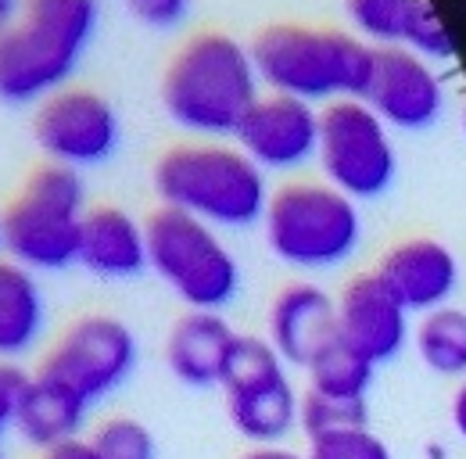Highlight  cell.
<instances>
[{
	"label": "cell",
	"instance_id": "12",
	"mask_svg": "<svg viewBox=\"0 0 466 459\" xmlns=\"http://www.w3.org/2000/svg\"><path fill=\"white\" fill-rule=\"evenodd\" d=\"M233 140L262 172H294L319 155V112L288 94H262Z\"/></svg>",
	"mask_w": 466,
	"mask_h": 459
},
{
	"label": "cell",
	"instance_id": "17",
	"mask_svg": "<svg viewBox=\"0 0 466 459\" xmlns=\"http://www.w3.org/2000/svg\"><path fill=\"white\" fill-rule=\"evenodd\" d=\"M79 266L97 277L126 280L147 266V227L137 223L118 205H94L83 216L79 230Z\"/></svg>",
	"mask_w": 466,
	"mask_h": 459
},
{
	"label": "cell",
	"instance_id": "19",
	"mask_svg": "<svg viewBox=\"0 0 466 459\" xmlns=\"http://www.w3.org/2000/svg\"><path fill=\"white\" fill-rule=\"evenodd\" d=\"M47 327V301L33 270L0 259V362L29 355Z\"/></svg>",
	"mask_w": 466,
	"mask_h": 459
},
{
	"label": "cell",
	"instance_id": "6",
	"mask_svg": "<svg viewBox=\"0 0 466 459\" xmlns=\"http://www.w3.org/2000/svg\"><path fill=\"white\" fill-rule=\"evenodd\" d=\"M86 216L83 172L44 162L0 212L4 255L33 273H55L79 262V230Z\"/></svg>",
	"mask_w": 466,
	"mask_h": 459
},
{
	"label": "cell",
	"instance_id": "11",
	"mask_svg": "<svg viewBox=\"0 0 466 459\" xmlns=\"http://www.w3.org/2000/svg\"><path fill=\"white\" fill-rule=\"evenodd\" d=\"M33 133L47 162L83 172L116 155L122 126L116 105L105 94L90 87H61L58 94L36 105Z\"/></svg>",
	"mask_w": 466,
	"mask_h": 459
},
{
	"label": "cell",
	"instance_id": "4",
	"mask_svg": "<svg viewBox=\"0 0 466 459\" xmlns=\"http://www.w3.org/2000/svg\"><path fill=\"white\" fill-rule=\"evenodd\" d=\"M97 29V0H22L0 33V101L40 105L76 72Z\"/></svg>",
	"mask_w": 466,
	"mask_h": 459
},
{
	"label": "cell",
	"instance_id": "16",
	"mask_svg": "<svg viewBox=\"0 0 466 459\" xmlns=\"http://www.w3.org/2000/svg\"><path fill=\"white\" fill-rule=\"evenodd\" d=\"M266 338L280 352L288 366H309L327 344L341 334L338 327V298H330L319 284L294 280L269 305Z\"/></svg>",
	"mask_w": 466,
	"mask_h": 459
},
{
	"label": "cell",
	"instance_id": "32",
	"mask_svg": "<svg viewBox=\"0 0 466 459\" xmlns=\"http://www.w3.org/2000/svg\"><path fill=\"white\" fill-rule=\"evenodd\" d=\"M240 459H305L294 449H284V445H255L251 453H244Z\"/></svg>",
	"mask_w": 466,
	"mask_h": 459
},
{
	"label": "cell",
	"instance_id": "35",
	"mask_svg": "<svg viewBox=\"0 0 466 459\" xmlns=\"http://www.w3.org/2000/svg\"><path fill=\"white\" fill-rule=\"evenodd\" d=\"M0 459H7V456H4V453H0Z\"/></svg>",
	"mask_w": 466,
	"mask_h": 459
},
{
	"label": "cell",
	"instance_id": "9",
	"mask_svg": "<svg viewBox=\"0 0 466 459\" xmlns=\"http://www.w3.org/2000/svg\"><path fill=\"white\" fill-rule=\"evenodd\" d=\"M323 179L351 201H373L395 183L399 158L388 122L362 97L334 101L319 112V155Z\"/></svg>",
	"mask_w": 466,
	"mask_h": 459
},
{
	"label": "cell",
	"instance_id": "10",
	"mask_svg": "<svg viewBox=\"0 0 466 459\" xmlns=\"http://www.w3.org/2000/svg\"><path fill=\"white\" fill-rule=\"evenodd\" d=\"M137 366V338L133 331L105 312H90L72 320L61 338L36 366V377L72 392L76 399L94 405L129 381Z\"/></svg>",
	"mask_w": 466,
	"mask_h": 459
},
{
	"label": "cell",
	"instance_id": "8",
	"mask_svg": "<svg viewBox=\"0 0 466 459\" xmlns=\"http://www.w3.org/2000/svg\"><path fill=\"white\" fill-rule=\"evenodd\" d=\"M219 388L227 392V413L240 438L255 445H280L298 427L301 395L294 392L288 362L269 338L237 334Z\"/></svg>",
	"mask_w": 466,
	"mask_h": 459
},
{
	"label": "cell",
	"instance_id": "30",
	"mask_svg": "<svg viewBox=\"0 0 466 459\" xmlns=\"http://www.w3.org/2000/svg\"><path fill=\"white\" fill-rule=\"evenodd\" d=\"M36 459H97V456H94V449H90L86 438H76V442H65V445H58V449L40 453Z\"/></svg>",
	"mask_w": 466,
	"mask_h": 459
},
{
	"label": "cell",
	"instance_id": "29",
	"mask_svg": "<svg viewBox=\"0 0 466 459\" xmlns=\"http://www.w3.org/2000/svg\"><path fill=\"white\" fill-rule=\"evenodd\" d=\"M126 7L147 29H176L187 18L190 0H126Z\"/></svg>",
	"mask_w": 466,
	"mask_h": 459
},
{
	"label": "cell",
	"instance_id": "33",
	"mask_svg": "<svg viewBox=\"0 0 466 459\" xmlns=\"http://www.w3.org/2000/svg\"><path fill=\"white\" fill-rule=\"evenodd\" d=\"M22 15V0H0V33Z\"/></svg>",
	"mask_w": 466,
	"mask_h": 459
},
{
	"label": "cell",
	"instance_id": "28",
	"mask_svg": "<svg viewBox=\"0 0 466 459\" xmlns=\"http://www.w3.org/2000/svg\"><path fill=\"white\" fill-rule=\"evenodd\" d=\"M29 381H33V373H25L18 362H0V434L7 427H15Z\"/></svg>",
	"mask_w": 466,
	"mask_h": 459
},
{
	"label": "cell",
	"instance_id": "13",
	"mask_svg": "<svg viewBox=\"0 0 466 459\" xmlns=\"http://www.w3.org/2000/svg\"><path fill=\"white\" fill-rule=\"evenodd\" d=\"M362 101L395 129H427L445 112V87L427 57L409 47H373Z\"/></svg>",
	"mask_w": 466,
	"mask_h": 459
},
{
	"label": "cell",
	"instance_id": "15",
	"mask_svg": "<svg viewBox=\"0 0 466 459\" xmlns=\"http://www.w3.org/2000/svg\"><path fill=\"white\" fill-rule=\"evenodd\" d=\"M373 273L406 305V312L420 316L445 309L460 287V262L452 248L434 237H409L388 248Z\"/></svg>",
	"mask_w": 466,
	"mask_h": 459
},
{
	"label": "cell",
	"instance_id": "1",
	"mask_svg": "<svg viewBox=\"0 0 466 459\" xmlns=\"http://www.w3.org/2000/svg\"><path fill=\"white\" fill-rule=\"evenodd\" d=\"M258 97L262 79L251 47L216 29L194 33L162 76V105L169 118L208 140L233 137Z\"/></svg>",
	"mask_w": 466,
	"mask_h": 459
},
{
	"label": "cell",
	"instance_id": "3",
	"mask_svg": "<svg viewBox=\"0 0 466 459\" xmlns=\"http://www.w3.org/2000/svg\"><path fill=\"white\" fill-rule=\"evenodd\" d=\"M151 179L162 209L187 212L216 230L255 227L269 205L266 172L230 144H176L155 162Z\"/></svg>",
	"mask_w": 466,
	"mask_h": 459
},
{
	"label": "cell",
	"instance_id": "25",
	"mask_svg": "<svg viewBox=\"0 0 466 459\" xmlns=\"http://www.w3.org/2000/svg\"><path fill=\"white\" fill-rule=\"evenodd\" d=\"M97 459H155V434L137 416H108L86 438Z\"/></svg>",
	"mask_w": 466,
	"mask_h": 459
},
{
	"label": "cell",
	"instance_id": "27",
	"mask_svg": "<svg viewBox=\"0 0 466 459\" xmlns=\"http://www.w3.org/2000/svg\"><path fill=\"white\" fill-rule=\"evenodd\" d=\"M305 459H395V456L384 445V438H377L370 427H355V431H338V434L312 438Z\"/></svg>",
	"mask_w": 466,
	"mask_h": 459
},
{
	"label": "cell",
	"instance_id": "26",
	"mask_svg": "<svg viewBox=\"0 0 466 459\" xmlns=\"http://www.w3.org/2000/svg\"><path fill=\"white\" fill-rule=\"evenodd\" d=\"M406 47L416 51L420 57H427V61H449L456 55V36H452L449 22L438 15L434 0H420V7L412 15V26H409Z\"/></svg>",
	"mask_w": 466,
	"mask_h": 459
},
{
	"label": "cell",
	"instance_id": "2",
	"mask_svg": "<svg viewBox=\"0 0 466 459\" xmlns=\"http://www.w3.org/2000/svg\"><path fill=\"white\" fill-rule=\"evenodd\" d=\"M251 57L269 94H288L309 105L362 97L373 72V47L345 29L280 22L251 40Z\"/></svg>",
	"mask_w": 466,
	"mask_h": 459
},
{
	"label": "cell",
	"instance_id": "22",
	"mask_svg": "<svg viewBox=\"0 0 466 459\" xmlns=\"http://www.w3.org/2000/svg\"><path fill=\"white\" fill-rule=\"evenodd\" d=\"M373 370L377 366L359 348H351L341 334L305 366L309 388H316L323 395H338V399H366V392L373 384Z\"/></svg>",
	"mask_w": 466,
	"mask_h": 459
},
{
	"label": "cell",
	"instance_id": "34",
	"mask_svg": "<svg viewBox=\"0 0 466 459\" xmlns=\"http://www.w3.org/2000/svg\"><path fill=\"white\" fill-rule=\"evenodd\" d=\"M0 259H4V219H0Z\"/></svg>",
	"mask_w": 466,
	"mask_h": 459
},
{
	"label": "cell",
	"instance_id": "5",
	"mask_svg": "<svg viewBox=\"0 0 466 459\" xmlns=\"http://www.w3.org/2000/svg\"><path fill=\"white\" fill-rule=\"evenodd\" d=\"M262 233L269 251L294 270H334L362 240L359 205L327 179H291L269 194Z\"/></svg>",
	"mask_w": 466,
	"mask_h": 459
},
{
	"label": "cell",
	"instance_id": "21",
	"mask_svg": "<svg viewBox=\"0 0 466 459\" xmlns=\"http://www.w3.org/2000/svg\"><path fill=\"white\" fill-rule=\"evenodd\" d=\"M416 355L438 377H463L466 381V312L463 309H434L416 323Z\"/></svg>",
	"mask_w": 466,
	"mask_h": 459
},
{
	"label": "cell",
	"instance_id": "23",
	"mask_svg": "<svg viewBox=\"0 0 466 459\" xmlns=\"http://www.w3.org/2000/svg\"><path fill=\"white\" fill-rule=\"evenodd\" d=\"M420 0H345L351 29L370 47H406Z\"/></svg>",
	"mask_w": 466,
	"mask_h": 459
},
{
	"label": "cell",
	"instance_id": "7",
	"mask_svg": "<svg viewBox=\"0 0 466 459\" xmlns=\"http://www.w3.org/2000/svg\"><path fill=\"white\" fill-rule=\"evenodd\" d=\"M147 266L187 301L194 312H223L240 291V266L216 227L155 209L147 216Z\"/></svg>",
	"mask_w": 466,
	"mask_h": 459
},
{
	"label": "cell",
	"instance_id": "31",
	"mask_svg": "<svg viewBox=\"0 0 466 459\" xmlns=\"http://www.w3.org/2000/svg\"><path fill=\"white\" fill-rule=\"evenodd\" d=\"M452 427H456V434L466 442V381L456 388V395H452Z\"/></svg>",
	"mask_w": 466,
	"mask_h": 459
},
{
	"label": "cell",
	"instance_id": "18",
	"mask_svg": "<svg viewBox=\"0 0 466 459\" xmlns=\"http://www.w3.org/2000/svg\"><path fill=\"white\" fill-rule=\"evenodd\" d=\"M237 331L219 312H187L179 316L166 338V362L176 381L187 388H216L223 384Z\"/></svg>",
	"mask_w": 466,
	"mask_h": 459
},
{
	"label": "cell",
	"instance_id": "14",
	"mask_svg": "<svg viewBox=\"0 0 466 459\" xmlns=\"http://www.w3.org/2000/svg\"><path fill=\"white\" fill-rule=\"evenodd\" d=\"M338 327L341 338L359 348L373 366L391 362L409 342L406 305L377 273H359L345 284L338 298Z\"/></svg>",
	"mask_w": 466,
	"mask_h": 459
},
{
	"label": "cell",
	"instance_id": "20",
	"mask_svg": "<svg viewBox=\"0 0 466 459\" xmlns=\"http://www.w3.org/2000/svg\"><path fill=\"white\" fill-rule=\"evenodd\" d=\"M86 413H90V405L83 399H76L72 392H65L58 384L33 373L22 409H18V420H15V431L36 453H47V449H58L65 442L79 438V431L86 423Z\"/></svg>",
	"mask_w": 466,
	"mask_h": 459
},
{
	"label": "cell",
	"instance_id": "24",
	"mask_svg": "<svg viewBox=\"0 0 466 459\" xmlns=\"http://www.w3.org/2000/svg\"><path fill=\"white\" fill-rule=\"evenodd\" d=\"M298 427L312 442V438H323V434L370 427V409H366V399H338V395H323V392L309 388L301 395Z\"/></svg>",
	"mask_w": 466,
	"mask_h": 459
}]
</instances>
